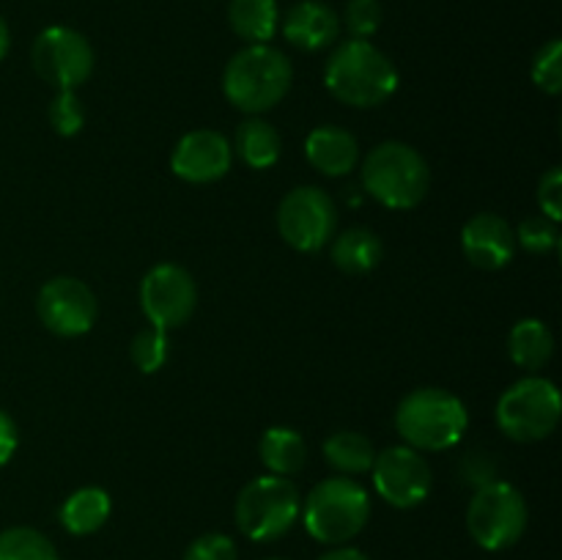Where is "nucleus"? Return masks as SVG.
Listing matches in <instances>:
<instances>
[{"label":"nucleus","instance_id":"obj_30","mask_svg":"<svg viewBox=\"0 0 562 560\" xmlns=\"http://www.w3.org/2000/svg\"><path fill=\"white\" fill-rule=\"evenodd\" d=\"M382 22H384L382 0H349L344 9V20H340V25H346V31L351 33V38H371L376 36Z\"/></svg>","mask_w":562,"mask_h":560},{"label":"nucleus","instance_id":"obj_1","mask_svg":"<svg viewBox=\"0 0 562 560\" xmlns=\"http://www.w3.org/2000/svg\"><path fill=\"white\" fill-rule=\"evenodd\" d=\"M324 86L349 108H379L398 88V69L371 38H349L329 55Z\"/></svg>","mask_w":562,"mask_h":560},{"label":"nucleus","instance_id":"obj_8","mask_svg":"<svg viewBox=\"0 0 562 560\" xmlns=\"http://www.w3.org/2000/svg\"><path fill=\"white\" fill-rule=\"evenodd\" d=\"M562 415L558 384L547 377H525L497 401V426L514 443H541L554 434Z\"/></svg>","mask_w":562,"mask_h":560},{"label":"nucleus","instance_id":"obj_21","mask_svg":"<svg viewBox=\"0 0 562 560\" xmlns=\"http://www.w3.org/2000/svg\"><path fill=\"white\" fill-rule=\"evenodd\" d=\"M234 152L239 154V159L247 168L267 170L280 159L283 143H280L278 130H274L269 121L250 115V119L241 121L239 130H236Z\"/></svg>","mask_w":562,"mask_h":560},{"label":"nucleus","instance_id":"obj_4","mask_svg":"<svg viewBox=\"0 0 562 560\" xmlns=\"http://www.w3.org/2000/svg\"><path fill=\"white\" fill-rule=\"evenodd\" d=\"M362 187L387 209H415L431 190V168L415 146L384 141L362 159Z\"/></svg>","mask_w":562,"mask_h":560},{"label":"nucleus","instance_id":"obj_5","mask_svg":"<svg viewBox=\"0 0 562 560\" xmlns=\"http://www.w3.org/2000/svg\"><path fill=\"white\" fill-rule=\"evenodd\" d=\"M300 516L313 541L340 547L366 530L371 519V494L355 478H327L302 500Z\"/></svg>","mask_w":562,"mask_h":560},{"label":"nucleus","instance_id":"obj_33","mask_svg":"<svg viewBox=\"0 0 562 560\" xmlns=\"http://www.w3.org/2000/svg\"><path fill=\"white\" fill-rule=\"evenodd\" d=\"M16 445H20V434H16V423L9 412L0 410V467H5L14 456Z\"/></svg>","mask_w":562,"mask_h":560},{"label":"nucleus","instance_id":"obj_16","mask_svg":"<svg viewBox=\"0 0 562 560\" xmlns=\"http://www.w3.org/2000/svg\"><path fill=\"white\" fill-rule=\"evenodd\" d=\"M280 31L291 47L302 53H318L338 42L340 14L322 0H300L280 16Z\"/></svg>","mask_w":562,"mask_h":560},{"label":"nucleus","instance_id":"obj_28","mask_svg":"<svg viewBox=\"0 0 562 560\" xmlns=\"http://www.w3.org/2000/svg\"><path fill=\"white\" fill-rule=\"evenodd\" d=\"M49 126L58 132L60 137L80 135L86 126V108H82L80 97L75 91H58L49 102Z\"/></svg>","mask_w":562,"mask_h":560},{"label":"nucleus","instance_id":"obj_11","mask_svg":"<svg viewBox=\"0 0 562 560\" xmlns=\"http://www.w3.org/2000/svg\"><path fill=\"white\" fill-rule=\"evenodd\" d=\"M373 489L387 505L401 511L417 508L428 500L434 472L426 456L409 445H393L373 459Z\"/></svg>","mask_w":562,"mask_h":560},{"label":"nucleus","instance_id":"obj_9","mask_svg":"<svg viewBox=\"0 0 562 560\" xmlns=\"http://www.w3.org/2000/svg\"><path fill=\"white\" fill-rule=\"evenodd\" d=\"M33 71L55 91H77L93 75V47L69 25H49L31 47Z\"/></svg>","mask_w":562,"mask_h":560},{"label":"nucleus","instance_id":"obj_3","mask_svg":"<svg viewBox=\"0 0 562 560\" xmlns=\"http://www.w3.org/2000/svg\"><path fill=\"white\" fill-rule=\"evenodd\" d=\"M470 426L464 401L442 388H417L395 410V432L420 453H439L461 443Z\"/></svg>","mask_w":562,"mask_h":560},{"label":"nucleus","instance_id":"obj_29","mask_svg":"<svg viewBox=\"0 0 562 560\" xmlns=\"http://www.w3.org/2000/svg\"><path fill=\"white\" fill-rule=\"evenodd\" d=\"M532 82L549 97H558L562 91V42L552 38L543 44L532 60Z\"/></svg>","mask_w":562,"mask_h":560},{"label":"nucleus","instance_id":"obj_37","mask_svg":"<svg viewBox=\"0 0 562 560\" xmlns=\"http://www.w3.org/2000/svg\"><path fill=\"white\" fill-rule=\"evenodd\" d=\"M267 560H285V558H267Z\"/></svg>","mask_w":562,"mask_h":560},{"label":"nucleus","instance_id":"obj_32","mask_svg":"<svg viewBox=\"0 0 562 560\" xmlns=\"http://www.w3.org/2000/svg\"><path fill=\"white\" fill-rule=\"evenodd\" d=\"M538 203H541V214H547L549 220L560 223L562 217V170L549 168L541 176V184H538Z\"/></svg>","mask_w":562,"mask_h":560},{"label":"nucleus","instance_id":"obj_2","mask_svg":"<svg viewBox=\"0 0 562 560\" xmlns=\"http://www.w3.org/2000/svg\"><path fill=\"white\" fill-rule=\"evenodd\" d=\"M294 66L272 44H247L231 55L223 71V93L236 110L261 115L278 108L291 91Z\"/></svg>","mask_w":562,"mask_h":560},{"label":"nucleus","instance_id":"obj_25","mask_svg":"<svg viewBox=\"0 0 562 560\" xmlns=\"http://www.w3.org/2000/svg\"><path fill=\"white\" fill-rule=\"evenodd\" d=\"M0 560H58V549L36 527L0 530Z\"/></svg>","mask_w":562,"mask_h":560},{"label":"nucleus","instance_id":"obj_27","mask_svg":"<svg viewBox=\"0 0 562 560\" xmlns=\"http://www.w3.org/2000/svg\"><path fill=\"white\" fill-rule=\"evenodd\" d=\"M514 234L516 245L525 247L527 253H536V256L552 253L560 245V225L549 220L547 214H532V217L521 220Z\"/></svg>","mask_w":562,"mask_h":560},{"label":"nucleus","instance_id":"obj_13","mask_svg":"<svg viewBox=\"0 0 562 560\" xmlns=\"http://www.w3.org/2000/svg\"><path fill=\"white\" fill-rule=\"evenodd\" d=\"M36 313L53 335L77 338V335H86L97 324L99 302L97 294L80 278L60 275V278L47 280L42 285Z\"/></svg>","mask_w":562,"mask_h":560},{"label":"nucleus","instance_id":"obj_31","mask_svg":"<svg viewBox=\"0 0 562 560\" xmlns=\"http://www.w3.org/2000/svg\"><path fill=\"white\" fill-rule=\"evenodd\" d=\"M181 560H239V549L225 533H203L187 547Z\"/></svg>","mask_w":562,"mask_h":560},{"label":"nucleus","instance_id":"obj_34","mask_svg":"<svg viewBox=\"0 0 562 560\" xmlns=\"http://www.w3.org/2000/svg\"><path fill=\"white\" fill-rule=\"evenodd\" d=\"M461 472H464V481L472 483V486H483V483H492L497 481V470L494 467H483L481 464V453H470L464 459V467H461Z\"/></svg>","mask_w":562,"mask_h":560},{"label":"nucleus","instance_id":"obj_6","mask_svg":"<svg viewBox=\"0 0 562 560\" xmlns=\"http://www.w3.org/2000/svg\"><path fill=\"white\" fill-rule=\"evenodd\" d=\"M302 497L291 478L261 475L252 478L239 492L234 519L239 533L250 541L269 544L283 538L300 522Z\"/></svg>","mask_w":562,"mask_h":560},{"label":"nucleus","instance_id":"obj_22","mask_svg":"<svg viewBox=\"0 0 562 560\" xmlns=\"http://www.w3.org/2000/svg\"><path fill=\"white\" fill-rule=\"evenodd\" d=\"M228 22L247 44H269L280 27L278 0H231Z\"/></svg>","mask_w":562,"mask_h":560},{"label":"nucleus","instance_id":"obj_19","mask_svg":"<svg viewBox=\"0 0 562 560\" xmlns=\"http://www.w3.org/2000/svg\"><path fill=\"white\" fill-rule=\"evenodd\" d=\"M258 456H261L269 475L291 478L305 467L307 445L296 428L272 426L263 432L261 443H258Z\"/></svg>","mask_w":562,"mask_h":560},{"label":"nucleus","instance_id":"obj_36","mask_svg":"<svg viewBox=\"0 0 562 560\" xmlns=\"http://www.w3.org/2000/svg\"><path fill=\"white\" fill-rule=\"evenodd\" d=\"M9 49H11V31H9V25H5L3 16H0V60L9 55Z\"/></svg>","mask_w":562,"mask_h":560},{"label":"nucleus","instance_id":"obj_17","mask_svg":"<svg viewBox=\"0 0 562 560\" xmlns=\"http://www.w3.org/2000/svg\"><path fill=\"white\" fill-rule=\"evenodd\" d=\"M305 157L318 173L349 176L360 165V143L340 126H316L305 141Z\"/></svg>","mask_w":562,"mask_h":560},{"label":"nucleus","instance_id":"obj_35","mask_svg":"<svg viewBox=\"0 0 562 560\" xmlns=\"http://www.w3.org/2000/svg\"><path fill=\"white\" fill-rule=\"evenodd\" d=\"M318 560H371V558H368V555L362 552V549L346 547V544H340V547L327 549V552H324Z\"/></svg>","mask_w":562,"mask_h":560},{"label":"nucleus","instance_id":"obj_20","mask_svg":"<svg viewBox=\"0 0 562 560\" xmlns=\"http://www.w3.org/2000/svg\"><path fill=\"white\" fill-rule=\"evenodd\" d=\"M508 355L525 371L536 373L552 360L554 335L541 318H521L508 335Z\"/></svg>","mask_w":562,"mask_h":560},{"label":"nucleus","instance_id":"obj_18","mask_svg":"<svg viewBox=\"0 0 562 560\" xmlns=\"http://www.w3.org/2000/svg\"><path fill=\"white\" fill-rule=\"evenodd\" d=\"M113 511V500L102 486H82L64 500L58 519L69 536H93L102 530Z\"/></svg>","mask_w":562,"mask_h":560},{"label":"nucleus","instance_id":"obj_14","mask_svg":"<svg viewBox=\"0 0 562 560\" xmlns=\"http://www.w3.org/2000/svg\"><path fill=\"white\" fill-rule=\"evenodd\" d=\"M234 146L217 130H192L176 143L170 170L187 184H212L231 170Z\"/></svg>","mask_w":562,"mask_h":560},{"label":"nucleus","instance_id":"obj_23","mask_svg":"<svg viewBox=\"0 0 562 560\" xmlns=\"http://www.w3.org/2000/svg\"><path fill=\"white\" fill-rule=\"evenodd\" d=\"M384 256L382 239L368 228H346L333 242V264L346 275H366Z\"/></svg>","mask_w":562,"mask_h":560},{"label":"nucleus","instance_id":"obj_15","mask_svg":"<svg viewBox=\"0 0 562 560\" xmlns=\"http://www.w3.org/2000/svg\"><path fill=\"white\" fill-rule=\"evenodd\" d=\"M516 234L508 220L494 212H481L470 217L461 228V250L467 261L486 272L508 267L516 256Z\"/></svg>","mask_w":562,"mask_h":560},{"label":"nucleus","instance_id":"obj_26","mask_svg":"<svg viewBox=\"0 0 562 560\" xmlns=\"http://www.w3.org/2000/svg\"><path fill=\"white\" fill-rule=\"evenodd\" d=\"M130 355H132V362L137 366V371L157 373L159 368L168 362V355H170L168 333H165V329H159V327L140 329V333L132 338Z\"/></svg>","mask_w":562,"mask_h":560},{"label":"nucleus","instance_id":"obj_10","mask_svg":"<svg viewBox=\"0 0 562 560\" xmlns=\"http://www.w3.org/2000/svg\"><path fill=\"white\" fill-rule=\"evenodd\" d=\"M338 228V206L322 187H294L278 206V231L285 245L300 253H316Z\"/></svg>","mask_w":562,"mask_h":560},{"label":"nucleus","instance_id":"obj_24","mask_svg":"<svg viewBox=\"0 0 562 560\" xmlns=\"http://www.w3.org/2000/svg\"><path fill=\"white\" fill-rule=\"evenodd\" d=\"M324 459L340 475H362L373 467L376 450L360 432H335L324 443Z\"/></svg>","mask_w":562,"mask_h":560},{"label":"nucleus","instance_id":"obj_12","mask_svg":"<svg viewBox=\"0 0 562 560\" xmlns=\"http://www.w3.org/2000/svg\"><path fill=\"white\" fill-rule=\"evenodd\" d=\"M198 285L179 264H157L140 280V307L151 327L176 329L195 313Z\"/></svg>","mask_w":562,"mask_h":560},{"label":"nucleus","instance_id":"obj_7","mask_svg":"<svg viewBox=\"0 0 562 560\" xmlns=\"http://www.w3.org/2000/svg\"><path fill=\"white\" fill-rule=\"evenodd\" d=\"M530 522L527 500L514 483L492 481L475 489L467 505V533L486 552H503L521 541Z\"/></svg>","mask_w":562,"mask_h":560}]
</instances>
